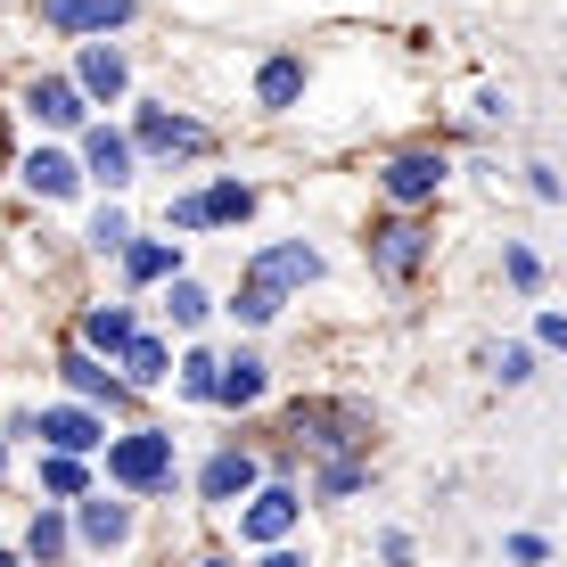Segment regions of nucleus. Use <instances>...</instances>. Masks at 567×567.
Listing matches in <instances>:
<instances>
[{
  "mask_svg": "<svg viewBox=\"0 0 567 567\" xmlns=\"http://www.w3.org/2000/svg\"><path fill=\"white\" fill-rule=\"evenodd\" d=\"M305 280H321V256H312L305 239H288V247H264L256 264H247V280H239V321L247 329H264V321H280V297L288 288H305Z\"/></svg>",
  "mask_w": 567,
  "mask_h": 567,
  "instance_id": "nucleus-1",
  "label": "nucleus"
},
{
  "mask_svg": "<svg viewBox=\"0 0 567 567\" xmlns=\"http://www.w3.org/2000/svg\"><path fill=\"white\" fill-rule=\"evenodd\" d=\"M107 477L124 485V494H165V485H173V436H165V427L115 436L107 444Z\"/></svg>",
  "mask_w": 567,
  "mask_h": 567,
  "instance_id": "nucleus-2",
  "label": "nucleus"
},
{
  "mask_svg": "<svg viewBox=\"0 0 567 567\" xmlns=\"http://www.w3.org/2000/svg\"><path fill=\"white\" fill-rule=\"evenodd\" d=\"M42 25H58V33H115V25H132V0H42Z\"/></svg>",
  "mask_w": 567,
  "mask_h": 567,
  "instance_id": "nucleus-3",
  "label": "nucleus"
},
{
  "mask_svg": "<svg viewBox=\"0 0 567 567\" xmlns=\"http://www.w3.org/2000/svg\"><path fill=\"white\" fill-rule=\"evenodd\" d=\"M141 148H148V156H206V148H214V132H206V124H189V115L148 107V115H141Z\"/></svg>",
  "mask_w": 567,
  "mask_h": 567,
  "instance_id": "nucleus-4",
  "label": "nucleus"
},
{
  "mask_svg": "<svg viewBox=\"0 0 567 567\" xmlns=\"http://www.w3.org/2000/svg\"><path fill=\"white\" fill-rule=\"evenodd\" d=\"M379 182H386V198H395V206H420V198H436V182H444V156L412 148V156H395V165H386Z\"/></svg>",
  "mask_w": 567,
  "mask_h": 567,
  "instance_id": "nucleus-5",
  "label": "nucleus"
},
{
  "mask_svg": "<svg viewBox=\"0 0 567 567\" xmlns=\"http://www.w3.org/2000/svg\"><path fill=\"white\" fill-rule=\"evenodd\" d=\"M370 256H379L386 280H412L420 256H427V239H420V223H386V230H370Z\"/></svg>",
  "mask_w": 567,
  "mask_h": 567,
  "instance_id": "nucleus-6",
  "label": "nucleus"
},
{
  "mask_svg": "<svg viewBox=\"0 0 567 567\" xmlns=\"http://www.w3.org/2000/svg\"><path fill=\"white\" fill-rule=\"evenodd\" d=\"M297 511H305V502L288 494V485H264V494L247 502V518H239V526H247V543H280L288 526H297Z\"/></svg>",
  "mask_w": 567,
  "mask_h": 567,
  "instance_id": "nucleus-7",
  "label": "nucleus"
},
{
  "mask_svg": "<svg viewBox=\"0 0 567 567\" xmlns=\"http://www.w3.org/2000/svg\"><path fill=\"white\" fill-rule=\"evenodd\" d=\"M198 494L206 502H239V494H256V453H214L198 468Z\"/></svg>",
  "mask_w": 567,
  "mask_h": 567,
  "instance_id": "nucleus-8",
  "label": "nucleus"
},
{
  "mask_svg": "<svg viewBox=\"0 0 567 567\" xmlns=\"http://www.w3.org/2000/svg\"><path fill=\"white\" fill-rule=\"evenodd\" d=\"M33 427H42V436L58 444V453H74V461H83V453H91V444H107V427H100V420H91V412H74V403H58V412H42V420H33Z\"/></svg>",
  "mask_w": 567,
  "mask_h": 567,
  "instance_id": "nucleus-9",
  "label": "nucleus"
},
{
  "mask_svg": "<svg viewBox=\"0 0 567 567\" xmlns=\"http://www.w3.org/2000/svg\"><path fill=\"white\" fill-rule=\"evenodd\" d=\"M124 50H115V42H91L83 50V66H74V91H91V100H115V91H124Z\"/></svg>",
  "mask_w": 567,
  "mask_h": 567,
  "instance_id": "nucleus-10",
  "label": "nucleus"
},
{
  "mask_svg": "<svg viewBox=\"0 0 567 567\" xmlns=\"http://www.w3.org/2000/svg\"><path fill=\"white\" fill-rule=\"evenodd\" d=\"M83 165L100 173L107 189H124V182H132V141H124V132H107V124H100V132L83 141Z\"/></svg>",
  "mask_w": 567,
  "mask_h": 567,
  "instance_id": "nucleus-11",
  "label": "nucleus"
},
{
  "mask_svg": "<svg viewBox=\"0 0 567 567\" xmlns=\"http://www.w3.org/2000/svg\"><path fill=\"white\" fill-rule=\"evenodd\" d=\"M132 338H141V329H132V312H124V305L83 312V354H124Z\"/></svg>",
  "mask_w": 567,
  "mask_h": 567,
  "instance_id": "nucleus-12",
  "label": "nucleus"
},
{
  "mask_svg": "<svg viewBox=\"0 0 567 567\" xmlns=\"http://www.w3.org/2000/svg\"><path fill=\"white\" fill-rule=\"evenodd\" d=\"M25 107L42 115V124H83V91H74L66 74H42V83L25 91Z\"/></svg>",
  "mask_w": 567,
  "mask_h": 567,
  "instance_id": "nucleus-13",
  "label": "nucleus"
},
{
  "mask_svg": "<svg viewBox=\"0 0 567 567\" xmlns=\"http://www.w3.org/2000/svg\"><path fill=\"white\" fill-rule=\"evenodd\" d=\"M346 427H362L354 412H346V403H297V436L329 444V453H338V444H354V436H346Z\"/></svg>",
  "mask_w": 567,
  "mask_h": 567,
  "instance_id": "nucleus-14",
  "label": "nucleus"
},
{
  "mask_svg": "<svg viewBox=\"0 0 567 567\" xmlns=\"http://www.w3.org/2000/svg\"><path fill=\"white\" fill-rule=\"evenodd\" d=\"M25 182L42 189V198H74L83 165H74V156H58V148H33V156H25Z\"/></svg>",
  "mask_w": 567,
  "mask_h": 567,
  "instance_id": "nucleus-15",
  "label": "nucleus"
},
{
  "mask_svg": "<svg viewBox=\"0 0 567 567\" xmlns=\"http://www.w3.org/2000/svg\"><path fill=\"white\" fill-rule=\"evenodd\" d=\"M256 395H264V362L256 354L214 362V403H256Z\"/></svg>",
  "mask_w": 567,
  "mask_h": 567,
  "instance_id": "nucleus-16",
  "label": "nucleus"
},
{
  "mask_svg": "<svg viewBox=\"0 0 567 567\" xmlns=\"http://www.w3.org/2000/svg\"><path fill=\"white\" fill-rule=\"evenodd\" d=\"M256 214V189L247 182H214V189H198V223H247Z\"/></svg>",
  "mask_w": 567,
  "mask_h": 567,
  "instance_id": "nucleus-17",
  "label": "nucleus"
},
{
  "mask_svg": "<svg viewBox=\"0 0 567 567\" xmlns=\"http://www.w3.org/2000/svg\"><path fill=\"white\" fill-rule=\"evenodd\" d=\"M132 535V502H83V543H100V551H107V543H124Z\"/></svg>",
  "mask_w": 567,
  "mask_h": 567,
  "instance_id": "nucleus-18",
  "label": "nucleus"
},
{
  "mask_svg": "<svg viewBox=\"0 0 567 567\" xmlns=\"http://www.w3.org/2000/svg\"><path fill=\"white\" fill-rule=\"evenodd\" d=\"M115 256H124V271H132V280H173V271H182L165 239H124Z\"/></svg>",
  "mask_w": 567,
  "mask_h": 567,
  "instance_id": "nucleus-19",
  "label": "nucleus"
},
{
  "mask_svg": "<svg viewBox=\"0 0 567 567\" xmlns=\"http://www.w3.org/2000/svg\"><path fill=\"white\" fill-rule=\"evenodd\" d=\"M58 370H66V386H74V395H115L107 362H100V354H83V346H66V362H58Z\"/></svg>",
  "mask_w": 567,
  "mask_h": 567,
  "instance_id": "nucleus-20",
  "label": "nucleus"
},
{
  "mask_svg": "<svg viewBox=\"0 0 567 567\" xmlns=\"http://www.w3.org/2000/svg\"><path fill=\"white\" fill-rule=\"evenodd\" d=\"M115 362L132 370V386H156V379H165V370H173V354H165V346H156V338H132V346H124V354H115Z\"/></svg>",
  "mask_w": 567,
  "mask_h": 567,
  "instance_id": "nucleus-21",
  "label": "nucleus"
},
{
  "mask_svg": "<svg viewBox=\"0 0 567 567\" xmlns=\"http://www.w3.org/2000/svg\"><path fill=\"white\" fill-rule=\"evenodd\" d=\"M256 91H264V107H288L305 91V66H297V58H271V66L256 74Z\"/></svg>",
  "mask_w": 567,
  "mask_h": 567,
  "instance_id": "nucleus-22",
  "label": "nucleus"
},
{
  "mask_svg": "<svg viewBox=\"0 0 567 567\" xmlns=\"http://www.w3.org/2000/svg\"><path fill=\"white\" fill-rule=\"evenodd\" d=\"M165 312H173V321H182V329H198L206 312H214V297H206L198 280H182V271H173V288H165Z\"/></svg>",
  "mask_w": 567,
  "mask_h": 567,
  "instance_id": "nucleus-23",
  "label": "nucleus"
},
{
  "mask_svg": "<svg viewBox=\"0 0 567 567\" xmlns=\"http://www.w3.org/2000/svg\"><path fill=\"white\" fill-rule=\"evenodd\" d=\"M83 485H91V477H83V461H74V453H50V461H42V494L74 502V494H83Z\"/></svg>",
  "mask_w": 567,
  "mask_h": 567,
  "instance_id": "nucleus-24",
  "label": "nucleus"
},
{
  "mask_svg": "<svg viewBox=\"0 0 567 567\" xmlns=\"http://www.w3.org/2000/svg\"><path fill=\"white\" fill-rule=\"evenodd\" d=\"M25 551H33V559H42V567H50L58 551H66V518H58V511H42V518H33V526H25Z\"/></svg>",
  "mask_w": 567,
  "mask_h": 567,
  "instance_id": "nucleus-25",
  "label": "nucleus"
},
{
  "mask_svg": "<svg viewBox=\"0 0 567 567\" xmlns=\"http://www.w3.org/2000/svg\"><path fill=\"white\" fill-rule=\"evenodd\" d=\"M494 370H502V386H526V379H535V354H526V346H502Z\"/></svg>",
  "mask_w": 567,
  "mask_h": 567,
  "instance_id": "nucleus-26",
  "label": "nucleus"
},
{
  "mask_svg": "<svg viewBox=\"0 0 567 567\" xmlns=\"http://www.w3.org/2000/svg\"><path fill=\"white\" fill-rule=\"evenodd\" d=\"M182 386H189L198 403H214V354H189V362H182Z\"/></svg>",
  "mask_w": 567,
  "mask_h": 567,
  "instance_id": "nucleus-27",
  "label": "nucleus"
},
{
  "mask_svg": "<svg viewBox=\"0 0 567 567\" xmlns=\"http://www.w3.org/2000/svg\"><path fill=\"white\" fill-rule=\"evenodd\" d=\"M124 239H132V230H124V214H115V206L91 214V247H124Z\"/></svg>",
  "mask_w": 567,
  "mask_h": 567,
  "instance_id": "nucleus-28",
  "label": "nucleus"
},
{
  "mask_svg": "<svg viewBox=\"0 0 567 567\" xmlns=\"http://www.w3.org/2000/svg\"><path fill=\"white\" fill-rule=\"evenodd\" d=\"M511 559L518 567H543V559H551V543H543V535H511Z\"/></svg>",
  "mask_w": 567,
  "mask_h": 567,
  "instance_id": "nucleus-29",
  "label": "nucleus"
},
{
  "mask_svg": "<svg viewBox=\"0 0 567 567\" xmlns=\"http://www.w3.org/2000/svg\"><path fill=\"white\" fill-rule=\"evenodd\" d=\"M511 280H518V288H543V264L526 256V247H511Z\"/></svg>",
  "mask_w": 567,
  "mask_h": 567,
  "instance_id": "nucleus-30",
  "label": "nucleus"
},
{
  "mask_svg": "<svg viewBox=\"0 0 567 567\" xmlns=\"http://www.w3.org/2000/svg\"><path fill=\"white\" fill-rule=\"evenodd\" d=\"M321 485H329V494H354V485H362V468H354V461H329V477H321Z\"/></svg>",
  "mask_w": 567,
  "mask_h": 567,
  "instance_id": "nucleus-31",
  "label": "nucleus"
},
{
  "mask_svg": "<svg viewBox=\"0 0 567 567\" xmlns=\"http://www.w3.org/2000/svg\"><path fill=\"white\" fill-rule=\"evenodd\" d=\"M264 567H305V559H297V551H271V559H264Z\"/></svg>",
  "mask_w": 567,
  "mask_h": 567,
  "instance_id": "nucleus-32",
  "label": "nucleus"
},
{
  "mask_svg": "<svg viewBox=\"0 0 567 567\" xmlns=\"http://www.w3.org/2000/svg\"><path fill=\"white\" fill-rule=\"evenodd\" d=\"M0 165H9V132H0Z\"/></svg>",
  "mask_w": 567,
  "mask_h": 567,
  "instance_id": "nucleus-33",
  "label": "nucleus"
},
{
  "mask_svg": "<svg viewBox=\"0 0 567 567\" xmlns=\"http://www.w3.org/2000/svg\"><path fill=\"white\" fill-rule=\"evenodd\" d=\"M0 567H17V559H9V551H0Z\"/></svg>",
  "mask_w": 567,
  "mask_h": 567,
  "instance_id": "nucleus-34",
  "label": "nucleus"
}]
</instances>
